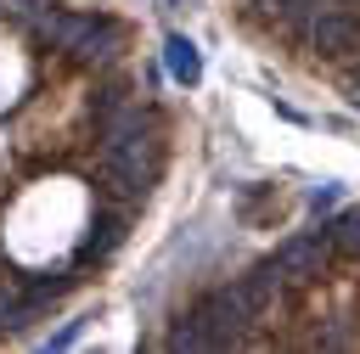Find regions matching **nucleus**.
Returning <instances> with one entry per match:
<instances>
[{
	"label": "nucleus",
	"instance_id": "423d86ee",
	"mask_svg": "<svg viewBox=\"0 0 360 354\" xmlns=\"http://www.w3.org/2000/svg\"><path fill=\"white\" fill-rule=\"evenodd\" d=\"M169 348L180 354V348H208V332H202V315H186L174 332H169Z\"/></svg>",
	"mask_w": 360,
	"mask_h": 354
},
{
	"label": "nucleus",
	"instance_id": "6e6552de",
	"mask_svg": "<svg viewBox=\"0 0 360 354\" xmlns=\"http://www.w3.org/2000/svg\"><path fill=\"white\" fill-rule=\"evenodd\" d=\"M96 230H101V236H90V242H84V253H96V258H107V253H112V247H118V236H124V230H118V225H112V219H101V225H96Z\"/></svg>",
	"mask_w": 360,
	"mask_h": 354
},
{
	"label": "nucleus",
	"instance_id": "1a4fd4ad",
	"mask_svg": "<svg viewBox=\"0 0 360 354\" xmlns=\"http://www.w3.org/2000/svg\"><path fill=\"white\" fill-rule=\"evenodd\" d=\"M343 191H338V180H321V185H309V208H332Z\"/></svg>",
	"mask_w": 360,
	"mask_h": 354
},
{
	"label": "nucleus",
	"instance_id": "f257e3e1",
	"mask_svg": "<svg viewBox=\"0 0 360 354\" xmlns=\"http://www.w3.org/2000/svg\"><path fill=\"white\" fill-rule=\"evenodd\" d=\"M309 45H315L321 56H349V51H360V11H349V6H315V17H309Z\"/></svg>",
	"mask_w": 360,
	"mask_h": 354
},
{
	"label": "nucleus",
	"instance_id": "f03ea898",
	"mask_svg": "<svg viewBox=\"0 0 360 354\" xmlns=\"http://www.w3.org/2000/svg\"><path fill=\"white\" fill-rule=\"evenodd\" d=\"M326 253H332V236L315 230V236H292V242H281V247H276V264H281L287 281H315V275L326 270Z\"/></svg>",
	"mask_w": 360,
	"mask_h": 354
},
{
	"label": "nucleus",
	"instance_id": "20e7f679",
	"mask_svg": "<svg viewBox=\"0 0 360 354\" xmlns=\"http://www.w3.org/2000/svg\"><path fill=\"white\" fill-rule=\"evenodd\" d=\"M163 67H169L180 84H197V79H202V56H197V45H191L186 34H169V39H163Z\"/></svg>",
	"mask_w": 360,
	"mask_h": 354
},
{
	"label": "nucleus",
	"instance_id": "39448f33",
	"mask_svg": "<svg viewBox=\"0 0 360 354\" xmlns=\"http://www.w3.org/2000/svg\"><path fill=\"white\" fill-rule=\"evenodd\" d=\"M0 11H6L11 22H28V28H39V22L56 11V0H0Z\"/></svg>",
	"mask_w": 360,
	"mask_h": 354
},
{
	"label": "nucleus",
	"instance_id": "7ed1b4c3",
	"mask_svg": "<svg viewBox=\"0 0 360 354\" xmlns=\"http://www.w3.org/2000/svg\"><path fill=\"white\" fill-rule=\"evenodd\" d=\"M112 51H118V28L101 22V17H90V22L79 28V39H73L68 56H79V62H112Z\"/></svg>",
	"mask_w": 360,
	"mask_h": 354
},
{
	"label": "nucleus",
	"instance_id": "0eeeda50",
	"mask_svg": "<svg viewBox=\"0 0 360 354\" xmlns=\"http://www.w3.org/2000/svg\"><path fill=\"white\" fill-rule=\"evenodd\" d=\"M326 236H332L343 253H360V208H349L338 225H326Z\"/></svg>",
	"mask_w": 360,
	"mask_h": 354
},
{
	"label": "nucleus",
	"instance_id": "9d476101",
	"mask_svg": "<svg viewBox=\"0 0 360 354\" xmlns=\"http://www.w3.org/2000/svg\"><path fill=\"white\" fill-rule=\"evenodd\" d=\"M79 332H84V320H68V326H62V332H56V337H51V348H68V343H73V337H79Z\"/></svg>",
	"mask_w": 360,
	"mask_h": 354
}]
</instances>
